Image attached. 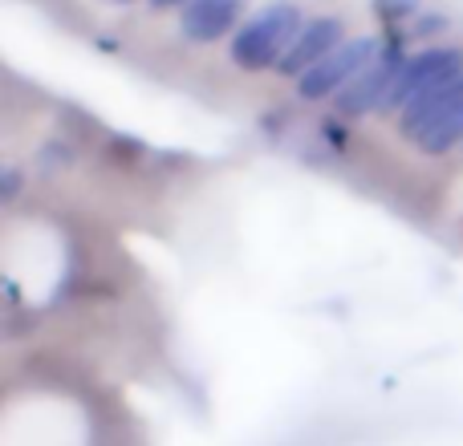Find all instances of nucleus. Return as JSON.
<instances>
[{
  "instance_id": "1",
  "label": "nucleus",
  "mask_w": 463,
  "mask_h": 446,
  "mask_svg": "<svg viewBox=\"0 0 463 446\" xmlns=\"http://www.w3.org/2000/svg\"><path fill=\"white\" fill-rule=\"evenodd\" d=\"M301 13L293 5H269L244 21L232 37V61L240 70H277L280 57L288 53V45L301 33Z\"/></svg>"
},
{
  "instance_id": "2",
  "label": "nucleus",
  "mask_w": 463,
  "mask_h": 446,
  "mask_svg": "<svg viewBox=\"0 0 463 446\" xmlns=\"http://www.w3.org/2000/svg\"><path fill=\"white\" fill-rule=\"evenodd\" d=\"M383 53V45H378L374 37H358V41H345V45H337L334 53L326 57L321 65H313L305 78H297V94L305 98V102H321V98H337L345 86H350L354 78H358L362 70H366L374 57Z\"/></svg>"
},
{
  "instance_id": "3",
  "label": "nucleus",
  "mask_w": 463,
  "mask_h": 446,
  "mask_svg": "<svg viewBox=\"0 0 463 446\" xmlns=\"http://www.w3.org/2000/svg\"><path fill=\"white\" fill-rule=\"evenodd\" d=\"M451 78H463V53L459 49H423V53L407 57V61L399 65V78H394L383 110L402 114L419 94H427V89L443 86V81H451Z\"/></svg>"
},
{
  "instance_id": "4",
  "label": "nucleus",
  "mask_w": 463,
  "mask_h": 446,
  "mask_svg": "<svg viewBox=\"0 0 463 446\" xmlns=\"http://www.w3.org/2000/svg\"><path fill=\"white\" fill-rule=\"evenodd\" d=\"M402 61H407V57L394 53V49L378 53L374 61H370L366 70H362L358 78H354L350 86L334 98L337 114H345V118H362V114H370V110H383L386 94H391V86H394V78H399V65Z\"/></svg>"
},
{
  "instance_id": "5",
  "label": "nucleus",
  "mask_w": 463,
  "mask_h": 446,
  "mask_svg": "<svg viewBox=\"0 0 463 446\" xmlns=\"http://www.w3.org/2000/svg\"><path fill=\"white\" fill-rule=\"evenodd\" d=\"M337 45H345V24L337 16H313V21L301 24L297 41L288 45V53L280 57L277 70L285 78H305L313 65H321Z\"/></svg>"
},
{
  "instance_id": "6",
  "label": "nucleus",
  "mask_w": 463,
  "mask_h": 446,
  "mask_svg": "<svg viewBox=\"0 0 463 446\" xmlns=\"http://www.w3.org/2000/svg\"><path fill=\"white\" fill-rule=\"evenodd\" d=\"M240 13H244V0H192L179 13V29L195 45H212L236 29Z\"/></svg>"
},
{
  "instance_id": "7",
  "label": "nucleus",
  "mask_w": 463,
  "mask_h": 446,
  "mask_svg": "<svg viewBox=\"0 0 463 446\" xmlns=\"http://www.w3.org/2000/svg\"><path fill=\"white\" fill-rule=\"evenodd\" d=\"M463 102V78H451V81H443V86H435V89H427V94H419L415 102L402 110V118H399V130L415 143L419 135H423L427 126H431L435 118H443V114L451 110V106H459Z\"/></svg>"
},
{
  "instance_id": "8",
  "label": "nucleus",
  "mask_w": 463,
  "mask_h": 446,
  "mask_svg": "<svg viewBox=\"0 0 463 446\" xmlns=\"http://www.w3.org/2000/svg\"><path fill=\"white\" fill-rule=\"evenodd\" d=\"M456 143H463V102L451 106L443 118H435L431 126L415 138V146L419 151H427V154H443V151H451Z\"/></svg>"
},
{
  "instance_id": "9",
  "label": "nucleus",
  "mask_w": 463,
  "mask_h": 446,
  "mask_svg": "<svg viewBox=\"0 0 463 446\" xmlns=\"http://www.w3.org/2000/svg\"><path fill=\"white\" fill-rule=\"evenodd\" d=\"M374 8L383 21H402V16H411L419 8V0H374Z\"/></svg>"
},
{
  "instance_id": "10",
  "label": "nucleus",
  "mask_w": 463,
  "mask_h": 446,
  "mask_svg": "<svg viewBox=\"0 0 463 446\" xmlns=\"http://www.w3.org/2000/svg\"><path fill=\"white\" fill-rule=\"evenodd\" d=\"M155 8H184V5H192V0H151Z\"/></svg>"
}]
</instances>
